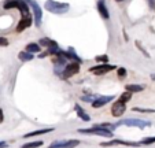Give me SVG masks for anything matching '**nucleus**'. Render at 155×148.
<instances>
[{
	"label": "nucleus",
	"mask_w": 155,
	"mask_h": 148,
	"mask_svg": "<svg viewBox=\"0 0 155 148\" xmlns=\"http://www.w3.org/2000/svg\"><path fill=\"white\" fill-rule=\"evenodd\" d=\"M3 7L6 10H10V8H18L21 11V15L22 18H26V17H30L29 14V7H28L26 2L24 0H6L3 4Z\"/></svg>",
	"instance_id": "obj_1"
},
{
	"label": "nucleus",
	"mask_w": 155,
	"mask_h": 148,
	"mask_svg": "<svg viewBox=\"0 0 155 148\" xmlns=\"http://www.w3.org/2000/svg\"><path fill=\"white\" fill-rule=\"evenodd\" d=\"M69 8H70L69 3H59V2H55V0H47L45 2V10L56 15H62L64 12H68Z\"/></svg>",
	"instance_id": "obj_2"
},
{
	"label": "nucleus",
	"mask_w": 155,
	"mask_h": 148,
	"mask_svg": "<svg viewBox=\"0 0 155 148\" xmlns=\"http://www.w3.org/2000/svg\"><path fill=\"white\" fill-rule=\"evenodd\" d=\"M130 126V128H140V129H144L147 126L151 125V122L148 121H143V119H137V118H126V119H122L118 123H115V128L117 126Z\"/></svg>",
	"instance_id": "obj_3"
},
{
	"label": "nucleus",
	"mask_w": 155,
	"mask_h": 148,
	"mask_svg": "<svg viewBox=\"0 0 155 148\" xmlns=\"http://www.w3.org/2000/svg\"><path fill=\"white\" fill-rule=\"evenodd\" d=\"M80 133H85V134H96V136H103V137H113V132L108 129L100 128V126L95 125L94 128L89 129H78Z\"/></svg>",
	"instance_id": "obj_4"
},
{
	"label": "nucleus",
	"mask_w": 155,
	"mask_h": 148,
	"mask_svg": "<svg viewBox=\"0 0 155 148\" xmlns=\"http://www.w3.org/2000/svg\"><path fill=\"white\" fill-rule=\"evenodd\" d=\"M80 140H59V141H54L50 144L48 148H76L78 147Z\"/></svg>",
	"instance_id": "obj_5"
},
{
	"label": "nucleus",
	"mask_w": 155,
	"mask_h": 148,
	"mask_svg": "<svg viewBox=\"0 0 155 148\" xmlns=\"http://www.w3.org/2000/svg\"><path fill=\"white\" fill-rule=\"evenodd\" d=\"M26 3H30L33 8V12H35V23L36 26H40L41 25V19H43V11H41L40 6L37 4V2H33V0H25Z\"/></svg>",
	"instance_id": "obj_6"
},
{
	"label": "nucleus",
	"mask_w": 155,
	"mask_h": 148,
	"mask_svg": "<svg viewBox=\"0 0 155 148\" xmlns=\"http://www.w3.org/2000/svg\"><path fill=\"white\" fill-rule=\"evenodd\" d=\"M78 71H80V63H77V62L68 63L63 69V77L64 78H70V77H73L74 74H77Z\"/></svg>",
	"instance_id": "obj_7"
},
{
	"label": "nucleus",
	"mask_w": 155,
	"mask_h": 148,
	"mask_svg": "<svg viewBox=\"0 0 155 148\" xmlns=\"http://www.w3.org/2000/svg\"><path fill=\"white\" fill-rule=\"evenodd\" d=\"M114 69H115L114 64H99V66L91 67L89 71L94 73V74H96V76H102V74H106V73L111 71V70H114Z\"/></svg>",
	"instance_id": "obj_8"
},
{
	"label": "nucleus",
	"mask_w": 155,
	"mask_h": 148,
	"mask_svg": "<svg viewBox=\"0 0 155 148\" xmlns=\"http://www.w3.org/2000/svg\"><path fill=\"white\" fill-rule=\"evenodd\" d=\"M125 110H126V104L125 103H122L121 100H117L115 103H113V106H111V114L114 117H122V114L125 113Z\"/></svg>",
	"instance_id": "obj_9"
},
{
	"label": "nucleus",
	"mask_w": 155,
	"mask_h": 148,
	"mask_svg": "<svg viewBox=\"0 0 155 148\" xmlns=\"http://www.w3.org/2000/svg\"><path fill=\"white\" fill-rule=\"evenodd\" d=\"M129 145V147H140V143H133V141H124V140H111L107 143H102V147H113V145Z\"/></svg>",
	"instance_id": "obj_10"
},
{
	"label": "nucleus",
	"mask_w": 155,
	"mask_h": 148,
	"mask_svg": "<svg viewBox=\"0 0 155 148\" xmlns=\"http://www.w3.org/2000/svg\"><path fill=\"white\" fill-rule=\"evenodd\" d=\"M113 99H114V96H97L94 102H92V107L94 108L103 107L104 104H107V103L111 102Z\"/></svg>",
	"instance_id": "obj_11"
},
{
	"label": "nucleus",
	"mask_w": 155,
	"mask_h": 148,
	"mask_svg": "<svg viewBox=\"0 0 155 148\" xmlns=\"http://www.w3.org/2000/svg\"><path fill=\"white\" fill-rule=\"evenodd\" d=\"M32 25V17H26V18H22L21 22L18 23V28H17V32H22V30L28 29V28Z\"/></svg>",
	"instance_id": "obj_12"
},
{
	"label": "nucleus",
	"mask_w": 155,
	"mask_h": 148,
	"mask_svg": "<svg viewBox=\"0 0 155 148\" xmlns=\"http://www.w3.org/2000/svg\"><path fill=\"white\" fill-rule=\"evenodd\" d=\"M97 10H99L100 15H102L104 19H108L110 14H108V10H107V7H106V4H104V0H99V2H97Z\"/></svg>",
	"instance_id": "obj_13"
},
{
	"label": "nucleus",
	"mask_w": 155,
	"mask_h": 148,
	"mask_svg": "<svg viewBox=\"0 0 155 148\" xmlns=\"http://www.w3.org/2000/svg\"><path fill=\"white\" fill-rule=\"evenodd\" d=\"M50 132H54V128H48V129H38V130L30 132V133L25 134V136H24V139H29V137L38 136V134H45V133H50Z\"/></svg>",
	"instance_id": "obj_14"
},
{
	"label": "nucleus",
	"mask_w": 155,
	"mask_h": 148,
	"mask_svg": "<svg viewBox=\"0 0 155 148\" xmlns=\"http://www.w3.org/2000/svg\"><path fill=\"white\" fill-rule=\"evenodd\" d=\"M126 92H130V93H137V92H141L144 89L143 85H137V84H129L125 87Z\"/></svg>",
	"instance_id": "obj_15"
},
{
	"label": "nucleus",
	"mask_w": 155,
	"mask_h": 148,
	"mask_svg": "<svg viewBox=\"0 0 155 148\" xmlns=\"http://www.w3.org/2000/svg\"><path fill=\"white\" fill-rule=\"evenodd\" d=\"M41 51V48H40V45H38L37 43H29L26 45V52H29V54H38Z\"/></svg>",
	"instance_id": "obj_16"
},
{
	"label": "nucleus",
	"mask_w": 155,
	"mask_h": 148,
	"mask_svg": "<svg viewBox=\"0 0 155 148\" xmlns=\"http://www.w3.org/2000/svg\"><path fill=\"white\" fill-rule=\"evenodd\" d=\"M74 108H76V113H77V115H78V117H80V118H81V119H82V121L88 122V121H89V119H91V118H89V115H88V114H87V113H85V111H84V110H82V108H81V107H80V106H78V104H76V107H74Z\"/></svg>",
	"instance_id": "obj_17"
},
{
	"label": "nucleus",
	"mask_w": 155,
	"mask_h": 148,
	"mask_svg": "<svg viewBox=\"0 0 155 148\" xmlns=\"http://www.w3.org/2000/svg\"><path fill=\"white\" fill-rule=\"evenodd\" d=\"M18 58H19V61H22V62H29L33 59V55L29 52H26V51H22V52L18 54Z\"/></svg>",
	"instance_id": "obj_18"
},
{
	"label": "nucleus",
	"mask_w": 155,
	"mask_h": 148,
	"mask_svg": "<svg viewBox=\"0 0 155 148\" xmlns=\"http://www.w3.org/2000/svg\"><path fill=\"white\" fill-rule=\"evenodd\" d=\"M43 145V141H33V143H28V144H24L21 148H38V147H41Z\"/></svg>",
	"instance_id": "obj_19"
},
{
	"label": "nucleus",
	"mask_w": 155,
	"mask_h": 148,
	"mask_svg": "<svg viewBox=\"0 0 155 148\" xmlns=\"http://www.w3.org/2000/svg\"><path fill=\"white\" fill-rule=\"evenodd\" d=\"M130 97H132V93L130 92H124L122 95L120 96V100L126 104V102H129V100H130Z\"/></svg>",
	"instance_id": "obj_20"
},
{
	"label": "nucleus",
	"mask_w": 155,
	"mask_h": 148,
	"mask_svg": "<svg viewBox=\"0 0 155 148\" xmlns=\"http://www.w3.org/2000/svg\"><path fill=\"white\" fill-rule=\"evenodd\" d=\"M152 143H155V137H148V139H143L140 141V144H152Z\"/></svg>",
	"instance_id": "obj_21"
},
{
	"label": "nucleus",
	"mask_w": 155,
	"mask_h": 148,
	"mask_svg": "<svg viewBox=\"0 0 155 148\" xmlns=\"http://www.w3.org/2000/svg\"><path fill=\"white\" fill-rule=\"evenodd\" d=\"M135 111H140V113H155V110H152V108H139V107H136V108H133Z\"/></svg>",
	"instance_id": "obj_22"
},
{
	"label": "nucleus",
	"mask_w": 155,
	"mask_h": 148,
	"mask_svg": "<svg viewBox=\"0 0 155 148\" xmlns=\"http://www.w3.org/2000/svg\"><path fill=\"white\" fill-rule=\"evenodd\" d=\"M6 47V45H8V40L7 38H4V37H0V47Z\"/></svg>",
	"instance_id": "obj_23"
},
{
	"label": "nucleus",
	"mask_w": 155,
	"mask_h": 148,
	"mask_svg": "<svg viewBox=\"0 0 155 148\" xmlns=\"http://www.w3.org/2000/svg\"><path fill=\"white\" fill-rule=\"evenodd\" d=\"M118 76L120 77H125L126 76V70L124 69V67H121V69L118 70Z\"/></svg>",
	"instance_id": "obj_24"
},
{
	"label": "nucleus",
	"mask_w": 155,
	"mask_h": 148,
	"mask_svg": "<svg viewBox=\"0 0 155 148\" xmlns=\"http://www.w3.org/2000/svg\"><path fill=\"white\" fill-rule=\"evenodd\" d=\"M96 61L97 62H107V55H102V56H96Z\"/></svg>",
	"instance_id": "obj_25"
},
{
	"label": "nucleus",
	"mask_w": 155,
	"mask_h": 148,
	"mask_svg": "<svg viewBox=\"0 0 155 148\" xmlns=\"http://www.w3.org/2000/svg\"><path fill=\"white\" fill-rule=\"evenodd\" d=\"M7 147H8V144L6 141H0V148H7Z\"/></svg>",
	"instance_id": "obj_26"
},
{
	"label": "nucleus",
	"mask_w": 155,
	"mask_h": 148,
	"mask_svg": "<svg viewBox=\"0 0 155 148\" xmlns=\"http://www.w3.org/2000/svg\"><path fill=\"white\" fill-rule=\"evenodd\" d=\"M3 119H4V115H3V110L0 108V123L3 122Z\"/></svg>",
	"instance_id": "obj_27"
},
{
	"label": "nucleus",
	"mask_w": 155,
	"mask_h": 148,
	"mask_svg": "<svg viewBox=\"0 0 155 148\" xmlns=\"http://www.w3.org/2000/svg\"><path fill=\"white\" fill-rule=\"evenodd\" d=\"M115 2H118V3H121V2H124V0H115Z\"/></svg>",
	"instance_id": "obj_28"
}]
</instances>
